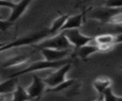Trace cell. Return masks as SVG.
Instances as JSON below:
<instances>
[{"mask_svg":"<svg viewBox=\"0 0 122 101\" xmlns=\"http://www.w3.org/2000/svg\"><path fill=\"white\" fill-rule=\"evenodd\" d=\"M83 18H84L83 13H78V14H75V15L69 16L65 25L61 29V31H64V30H72V29H79L82 26Z\"/></svg>","mask_w":122,"mask_h":101,"instance_id":"obj_13","label":"cell"},{"mask_svg":"<svg viewBox=\"0 0 122 101\" xmlns=\"http://www.w3.org/2000/svg\"><path fill=\"white\" fill-rule=\"evenodd\" d=\"M94 101H104V99H103V94H98V97H97Z\"/></svg>","mask_w":122,"mask_h":101,"instance_id":"obj_24","label":"cell"},{"mask_svg":"<svg viewBox=\"0 0 122 101\" xmlns=\"http://www.w3.org/2000/svg\"><path fill=\"white\" fill-rule=\"evenodd\" d=\"M65 35L67 36L70 43L72 45V47L78 49L86 44H89L93 41L94 37L85 35L82 32H80L79 29H72V30H67L63 31Z\"/></svg>","mask_w":122,"mask_h":101,"instance_id":"obj_4","label":"cell"},{"mask_svg":"<svg viewBox=\"0 0 122 101\" xmlns=\"http://www.w3.org/2000/svg\"><path fill=\"white\" fill-rule=\"evenodd\" d=\"M115 31H116L117 33H121V32H122V26H121V25L117 26V29L115 30Z\"/></svg>","mask_w":122,"mask_h":101,"instance_id":"obj_25","label":"cell"},{"mask_svg":"<svg viewBox=\"0 0 122 101\" xmlns=\"http://www.w3.org/2000/svg\"><path fill=\"white\" fill-rule=\"evenodd\" d=\"M18 77H9L0 83V93H11L17 86Z\"/></svg>","mask_w":122,"mask_h":101,"instance_id":"obj_16","label":"cell"},{"mask_svg":"<svg viewBox=\"0 0 122 101\" xmlns=\"http://www.w3.org/2000/svg\"><path fill=\"white\" fill-rule=\"evenodd\" d=\"M77 1V3H82V2H84L85 0H76Z\"/></svg>","mask_w":122,"mask_h":101,"instance_id":"obj_27","label":"cell"},{"mask_svg":"<svg viewBox=\"0 0 122 101\" xmlns=\"http://www.w3.org/2000/svg\"><path fill=\"white\" fill-rule=\"evenodd\" d=\"M117 101H122V96H118V98H117Z\"/></svg>","mask_w":122,"mask_h":101,"instance_id":"obj_26","label":"cell"},{"mask_svg":"<svg viewBox=\"0 0 122 101\" xmlns=\"http://www.w3.org/2000/svg\"><path fill=\"white\" fill-rule=\"evenodd\" d=\"M15 6V3L13 2H7V1H2L0 0V8H7L10 10H12Z\"/></svg>","mask_w":122,"mask_h":101,"instance_id":"obj_21","label":"cell"},{"mask_svg":"<svg viewBox=\"0 0 122 101\" xmlns=\"http://www.w3.org/2000/svg\"><path fill=\"white\" fill-rule=\"evenodd\" d=\"M31 53H22V54H15L7 58L5 62L2 63V68H11V67H21V66H28L30 57Z\"/></svg>","mask_w":122,"mask_h":101,"instance_id":"obj_10","label":"cell"},{"mask_svg":"<svg viewBox=\"0 0 122 101\" xmlns=\"http://www.w3.org/2000/svg\"><path fill=\"white\" fill-rule=\"evenodd\" d=\"M44 59L51 62H56L65 59L70 53L71 50H54V49H39Z\"/></svg>","mask_w":122,"mask_h":101,"instance_id":"obj_9","label":"cell"},{"mask_svg":"<svg viewBox=\"0 0 122 101\" xmlns=\"http://www.w3.org/2000/svg\"><path fill=\"white\" fill-rule=\"evenodd\" d=\"M115 43H116V44L122 43V32L115 34Z\"/></svg>","mask_w":122,"mask_h":101,"instance_id":"obj_23","label":"cell"},{"mask_svg":"<svg viewBox=\"0 0 122 101\" xmlns=\"http://www.w3.org/2000/svg\"><path fill=\"white\" fill-rule=\"evenodd\" d=\"M94 44L99 48V51H108L113 45H115V34L113 33H102L98 34L93 38Z\"/></svg>","mask_w":122,"mask_h":101,"instance_id":"obj_8","label":"cell"},{"mask_svg":"<svg viewBox=\"0 0 122 101\" xmlns=\"http://www.w3.org/2000/svg\"><path fill=\"white\" fill-rule=\"evenodd\" d=\"M11 93H0V101H8L9 95Z\"/></svg>","mask_w":122,"mask_h":101,"instance_id":"obj_22","label":"cell"},{"mask_svg":"<svg viewBox=\"0 0 122 101\" xmlns=\"http://www.w3.org/2000/svg\"><path fill=\"white\" fill-rule=\"evenodd\" d=\"M122 10L121 9H115V8H108V7H104V8H99V9H95L93 10L91 14L90 17L93 18V19H97L102 23H109L110 19L115 15L116 13H118L119 11Z\"/></svg>","mask_w":122,"mask_h":101,"instance_id":"obj_7","label":"cell"},{"mask_svg":"<svg viewBox=\"0 0 122 101\" xmlns=\"http://www.w3.org/2000/svg\"><path fill=\"white\" fill-rule=\"evenodd\" d=\"M117 98H118V96H116L113 93L112 87L108 88L103 92V99H104V101H117Z\"/></svg>","mask_w":122,"mask_h":101,"instance_id":"obj_19","label":"cell"},{"mask_svg":"<svg viewBox=\"0 0 122 101\" xmlns=\"http://www.w3.org/2000/svg\"><path fill=\"white\" fill-rule=\"evenodd\" d=\"M74 83V80L73 79H66L64 82L60 83L59 85L53 87V88H49L46 90V91H50V92H57V91H64L68 88H70L72 84Z\"/></svg>","mask_w":122,"mask_h":101,"instance_id":"obj_18","label":"cell"},{"mask_svg":"<svg viewBox=\"0 0 122 101\" xmlns=\"http://www.w3.org/2000/svg\"><path fill=\"white\" fill-rule=\"evenodd\" d=\"M121 69H122V67H121Z\"/></svg>","mask_w":122,"mask_h":101,"instance_id":"obj_31","label":"cell"},{"mask_svg":"<svg viewBox=\"0 0 122 101\" xmlns=\"http://www.w3.org/2000/svg\"><path fill=\"white\" fill-rule=\"evenodd\" d=\"M71 68V64L69 62L66 65L62 66L61 68L57 69L54 72H52L48 77H46V78L43 79L44 82H45V84L49 88H53V87L59 85L60 83L64 82L66 80V75L70 71Z\"/></svg>","mask_w":122,"mask_h":101,"instance_id":"obj_5","label":"cell"},{"mask_svg":"<svg viewBox=\"0 0 122 101\" xmlns=\"http://www.w3.org/2000/svg\"><path fill=\"white\" fill-rule=\"evenodd\" d=\"M11 25H12V23L8 21L7 19H0V32L7 30Z\"/></svg>","mask_w":122,"mask_h":101,"instance_id":"obj_20","label":"cell"},{"mask_svg":"<svg viewBox=\"0 0 122 101\" xmlns=\"http://www.w3.org/2000/svg\"><path fill=\"white\" fill-rule=\"evenodd\" d=\"M97 51H99L98 46L96 44H92L91 42L77 49V56L80 57L81 59H87L89 56L92 55Z\"/></svg>","mask_w":122,"mask_h":101,"instance_id":"obj_14","label":"cell"},{"mask_svg":"<svg viewBox=\"0 0 122 101\" xmlns=\"http://www.w3.org/2000/svg\"><path fill=\"white\" fill-rule=\"evenodd\" d=\"M92 87L98 94H103V92L108 88L112 87V79L106 75L98 76L93 80Z\"/></svg>","mask_w":122,"mask_h":101,"instance_id":"obj_12","label":"cell"},{"mask_svg":"<svg viewBox=\"0 0 122 101\" xmlns=\"http://www.w3.org/2000/svg\"><path fill=\"white\" fill-rule=\"evenodd\" d=\"M70 61L68 59H63L60 61H56V62H51V61H47V60H41V61H36L34 63H30L29 64L27 67H25L24 69L16 71L13 74H10L9 77H18L20 75H23L25 73H29V72H32V71H43V70H52V69H59L62 66L66 65L67 63H69Z\"/></svg>","mask_w":122,"mask_h":101,"instance_id":"obj_2","label":"cell"},{"mask_svg":"<svg viewBox=\"0 0 122 101\" xmlns=\"http://www.w3.org/2000/svg\"><path fill=\"white\" fill-rule=\"evenodd\" d=\"M69 16L70 15H68V14H61V15H59L58 17H56L52 21L51 27L49 28V31H50L51 35L56 34V33L61 31V29L65 25V23H66V21H67Z\"/></svg>","mask_w":122,"mask_h":101,"instance_id":"obj_15","label":"cell"},{"mask_svg":"<svg viewBox=\"0 0 122 101\" xmlns=\"http://www.w3.org/2000/svg\"><path fill=\"white\" fill-rule=\"evenodd\" d=\"M31 98L28 94L25 88H23L21 85L16 86L15 90L11 93V100L10 101H30Z\"/></svg>","mask_w":122,"mask_h":101,"instance_id":"obj_17","label":"cell"},{"mask_svg":"<svg viewBox=\"0 0 122 101\" xmlns=\"http://www.w3.org/2000/svg\"><path fill=\"white\" fill-rule=\"evenodd\" d=\"M36 48L38 49H54V50H71L72 45L68 40L67 36L63 31L53 34L50 38H45L41 40L37 45Z\"/></svg>","mask_w":122,"mask_h":101,"instance_id":"obj_3","label":"cell"},{"mask_svg":"<svg viewBox=\"0 0 122 101\" xmlns=\"http://www.w3.org/2000/svg\"><path fill=\"white\" fill-rule=\"evenodd\" d=\"M2 1H7V2H13V0H2Z\"/></svg>","mask_w":122,"mask_h":101,"instance_id":"obj_28","label":"cell"},{"mask_svg":"<svg viewBox=\"0 0 122 101\" xmlns=\"http://www.w3.org/2000/svg\"><path fill=\"white\" fill-rule=\"evenodd\" d=\"M5 43H0V48H2L3 47V45H4Z\"/></svg>","mask_w":122,"mask_h":101,"instance_id":"obj_29","label":"cell"},{"mask_svg":"<svg viewBox=\"0 0 122 101\" xmlns=\"http://www.w3.org/2000/svg\"><path fill=\"white\" fill-rule=\"evenodd\" d=\"M48 35H51L49 30H39V31H36L34 33H31L30 35L20 37V38L15 39L11 42L5 43L3 45V47L0 48V52H3L4 50H8L10 49L28 46V45H31V44L36 43V42H40L41 40L47 38Z\"/></svg>","mask_w":122,"mask_h":101,"instance_id":"obj_1","label":"cell"},{"mask_svg":"<svg viewBox=\"0 0 122 101\" xmlns=\"http://www.w3.org/2000/svg\"><path fill=\"white\" fill-rule=\"evenodd\" d=\"M31 1L32 0H21L18 3H16L15 6H14V8L11 10L10 14L7 18V20L10 21V23H13L18 18H20L24 14V12L26 11V10L29 8V6H30V4Z\"/></svg>","mask_w":122,"mask_h":101,"instance_id":"obj_11","label":"cell"},{"mask_svg":"<svg viewBox=\"0 0 122 101\" xmlns=\"http://www.w3.org/2000/svg\"><path fill=\"white\" fill-rule=\"evenodd\" d=\"M0 19H3V17L1 16V14H0Z\"/></svg>","mask_w":122,"mask_h":101,"instance_id":"obj_30","label":"cell"},{"mask_svg":"<svg viewBox=\"0 0 122 101\" xmlns=\"http://www.w3.org/2000/svg\"><path fill=\"white\" fill-rule=\"evenodd\" d=\"M46 86L47 85L41 77L37 75H32V81L26 89V91L31 98V100H33L39 98L43 94V92L46 91Z\"/></svg>","mask_w":122,"mask_h":101,"instance_id":"obj_6","label":"cell"}]
</instances>
